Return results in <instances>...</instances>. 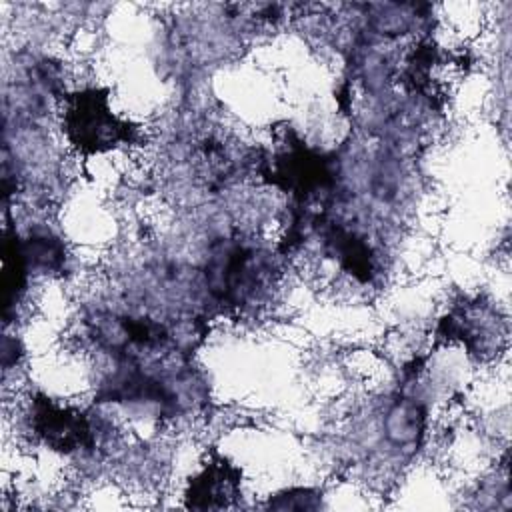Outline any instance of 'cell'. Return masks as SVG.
<instances>
[{"mask_svg":"<svg viewBox=\"0 0 512 512\" xmlns=\"http://www.w3.org/2000/svg\"><path fill=\"white\" fill-rule=\"evenodd\" d=\"M64 126L72 144L82 152L114 148L120 140H130V130L108 108L104 90H82L70 96L64 110Z\"/></svg>","mask_w":512,"mask_h":512,"instance_id":"obj_1","label":"cell"},{"mask_svg":"<svg viewBox=\"0 0 512 512\" xmlns=\"http://www.w3.org/2000/svg\"><path fill=\"white\" fill-rule=\"evenodd\" d=\"M236 492H238L236 470L224 462H214L206 466V470L190 482L186 498L190 506L212 508V506H226Z\"/></svg>","mask_w":512,"mask_h":512,"instance_id":"obj_2","label":"cell"}]
</instances>
